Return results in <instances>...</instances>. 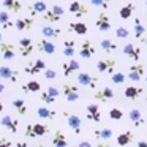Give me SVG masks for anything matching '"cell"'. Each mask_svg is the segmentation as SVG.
I'll list each match as a JSON object with an SVG mask.
<instances>
[{
	"label": "cell",
	"mask_w": 147,
	"mask_h": 147,
	"mask_svg": "<svg viewBox=\"0 0 147 147\" xmlns=\"http://www.w3.org/2000/svg\"><path fill=\"white\" fill-rule=\"evenodd\" d=\"M63 13H65V10L60 5H54L52 8H48V10L43 13V19L49 24H54V22H57V21H60V18L63 16Z\"/></svg>",
	"instance_id": "6da1fadb"
},
{
	"label": "cell",
	"mask_w": 147,
	"mask_h": 147,
	"mask_svg": "<svg viewBox=\"0 0 147 147\" xmlns=\"http://www.w3.org/2000/svg\"><path fill=\"white\" fill-rule=\"evenodd\" d=\"M117 68V60L115 59H100L96 62V70L100 73H108V74H112Z\"/></svg>",
	"instance_id": "7a4b0ae2"
},
{
	"label": "cell",
	"mask_w": 147,
	"mask_h": 147,
	"mask_svg": "<svg viewBox=\"0 0 147 147\" xmlns=\"http://www.w3.org/2000/svg\"><path fill=\"white\" fill-rule=\"evenodd\" d=\"M78 82L84 87H90V89H95L98 86V78L93 76V74L87 73V71H81L78 74Z\"/></svg>",
	"instance_id": "3957f363"
},
{
	"label": "cell",
	"mask_w": 147,
	"mask_h": 147,
	"mask_svg": "<svg viewBox=\"0 0 147 147\" xmlns=\"http://www.w3.org/2000/svg\"><path fill=\"white\" fill-rule=\"evenodd\" d=\"M63 117L67 119V123L71 130L74 131V134H81L82 131V122H81V117L76 114H68V112H63Z\"/></svg>",
	"instance_id": "277c9868"
},
{
	"label": "cell",
	"mask_w": 147,
	"mask_h": 147,
	"mask_svg": "<svg viewBox=\"0 0 147 147\" xmlns=\"http://www.w3.org/2000/svg\"><path fill=\"white\" fill-rule=\"evenodd\" d=\"M62 90H63V95L67 98V101L74 103L79 100V87L74 86V84H63Z\"/></svg>",
	"instance_id": "5b68a950"
},
{
	"label": "cell",
	"mask_w": 147,
	"mask_h": 147,
	"mask_svg": "<svg viewBox=\"0 0 147 147\" xmlns=\"http://www.w3.org/2000/svg\"><path fill=\"white\" fill-rule=\"evenodd\" d=\"M144 71H146V68H144L142 63L131 65L130 70H128V79L133 81V82H139V81L142 79V76H144Z\"/></svg>",
	"instance_id": "8992f818"
},
{
	"label": "cell",
	"mask_w": 147,
	"mask_h": 147,
	"mask_svg": "<svg viewBox=\"0 0 147 147\" xmlns=\"http://www.w3.org/2000/svg\"><path fill=\"white\" fill-rule=\"evenodd\" d=\"M45 70H46V62L41 60V59H36V60L30 62V63H27L26 68H24V71H26L27 74H38Z\"/></svg>",
	"instance_id": "52a82bcc"
},
{
	"label": "cell",
	"mask_w": 147,
	"mask_h": 147,
	"mask_svg": "<svg viewBox=\"0 0 147 147\" xmlns=\"http://www.w3.org/2000/svg\"><path fill=\"white\" fill-rule=\"evenodd\" d=\"M79 68H81V63L76 60V59H73V57H68V60L62 63L63 76H71L74 71H79Z\"/></svg>",
	"instance_id": "ba28073f"
},
{
	"label": "cell",
	"mask_w": 147,
	"mask_h": 147,
	"mask_svg": "<svg viewBox=\"0 0 147 147\" xmlns=\"http://www.w3.org/2000/svg\"><path fill=\"white\" fill-rule=\"evenodd\" d=\"M95 27L100 32H109V30H111V19H109V16L105 11H101V13L98 14V18H96V21H95Z\"/></svg>",
	"instance_id": "9c48e42d"
},
{
	"label": "cell",
	"mask_w": 147,
	"mask_h": 147,
	"mask_svg": "<svg viewBox=\"0 0 147 147\" xmlns=\"http://www.w3.org/2000/svg\"><path fill=\"white\" fill-rule=\"evenodd\" d=\"M122 51H123V54L127 55L128 59H131V60H134V62H138L141 59V48H139V46H136V45L127 43Z\"/></svg>",
	"instance_id": "30bf717a"
},
{
	"label": "cell",
	"mask_w": 147,
	"mask_h": 147,
	"mask_svg": "<svg viewBox=\"0 0 147 147\" xmlns=\"http://www.w3.org/2000/svg\"><path fill=\"white\" fill-rule=\"evenodd\" d=\"M0 125L5 127L10 133H18V128H19V122L16 119H13L11 115H3V117L0 119Z\"/></svg>",
	"instance_id": "8fae6325"
},
{
	"label": "cell",
	"mask_w": 147,
	"mask_h": 147,
	"mask_svg": "<svg viewBox=\"0 0 147 147\" xmlns=\"http://www.w3.org/2000/svg\"><path fill=\"white\" fill-rule=\"evenodd\" d=\"M18 48H19V54L22 57H29L33 51V45H32V40L30 38H21L19 43H18Z\"/></svg>",
	"instance_id": "7c38bea8"
},
{
	"label": "cell",
	"mask_w": 147,
	"mask_h": 147,
	"mask_svg": "<svg viewBox=\"0 0 147 147\" xmlns=\"http://www.w3.org/2000/svg\"><path fill=\"white\" fill-rule=\"evenodd\" d=\"M0 78L5 81H10V82H18V78H19V73L14 71L13 68L10 67H0Z\"/></svg>",
	"instance_id": "4fadbf2b"
},
{
	"label": "cell",
	"mask_w": 147,
	"mask_h": 147,
	"mask_svg": "<svg viewBox=\"0 0 147 147\" xmlns=\"http://www.w3.org/2000/svg\"><path fill=\"white\" fill-rule=\"evenodd\" d=\"M86 117L89 120L95 122V123H100L101 122V112H100V108L96 105H89L86 108Z\"/></svg>",
	"instance_id": "5bb4252c"
},
{
	"label": "cell",
	"mask_w": 147,
	"mask_h": 147,
	"mask_svg": "<svg viewBox=\"0 0 147 147\" xmlns=\"http://www.w3.org/2000/svg\"><path fill=\"white\" fill-rule=\"evenodd\" d=\"M14 54H16V51H14V46L11 43H0V55H2V59L13 60Z\"/></svg>",
	"instance_id": "9a60e30c"
},
{
	"label": "cell",
	"mask_w": 147,
	"mask_h": 147,
	"mask_svg": "<svg viewBox=\"0 0 147 147\" xmlns=\"http://www.w3.org/2000/svg\"><path fill=\"white\" fill-rule=\"evenodd\" d=\"M114 90L111 89V87H103V89H100L98 92H95V95H93V98L98 100V101H103L106 103L108 100H112L114 98Z\"/></svg>",
	"instance_id": "2e32d148"
},
{
	"label": "cell",
	"mask_w": 147,
	"mask_h": 147,
	"mask_svg": "<svg viewBox=\"0 0 147 147\" xmlns=\"http://www.w3.org/2000/svg\"><path fill=\"white\" fill-rule=\"evenodd\" d=\"M92 55H95V48H93V45H92V41H90V40H86V41L81 45L79 57L81 59H90Z\"/></svg>",
	"instance_id": "e0dca14e"
},
{
	"label": "cell",
	"mask_w": 147,
	"mask_h": 147,
	"mask_svg": "<svg viewBox=\"0 0 147 147\" xmlns=\"http://www.w3.org/2000/svg\"><path fill=\"white\" fill-rule=\"evenodd\" d=\"M128 117H130V122H133V125L136 128L142 127L144 123H146V119L142 117V112H141V109H131L130 112H128Z\"/></svg>",
	"instance_id": "ac0fdd59"
},
{
	"label": "cell",
	"mask_w": 147,
	"mask_h": 147,
	"mask_svg": "<svg viewBox=\"0 0 147 147\" xmlns=\"http://www.w3.org/2000/svg\"><path fill=\"white\" fill-rule=\"evenodd\" d=\"M68 11H70L71 14H74L76 18L86 16V14L89 13L87 7H86V5H82L81 2H71V3H70V8H68Z\"/></svg>",
	"instance_id": "d6986e66"
},
{
	"label": "cell",
	"mask_w": 147,
	"mask_h": 147,
	"mask_svg": "<svg viewBox=\"0 0 147 147\" xmlns=\"http://www.w3.org/2000/svg\"><path fill=\"white\" fill-rule=\"evenodd\" d=\"M38 51L40 52H45V54L51 55L55 52V45L52 41H49V38H43L41 41L38 43Z\"/></svg>",
	"instance_id": "ffe728a7"
},
{
	"label": "cell",
	"mask_w": 147,
	"mask_h": 147,
	"mask_svg": "<svg viewBox=\"0 0 147 147\" xmlns=\"http://www.w3.org/2000/svg\"><path fill=\"white\" fill-rule=\"evenodd\" d=\"M41 33L45 38H49V40H57L59 35L62 33L60 29H57V27H52V26H45L41 27Z\"/></svg>",
	"instance_id": "44dd1931"
},
{
	"label": "cell",
	"mask_w": 147,
	"mask_h": 147,
	"mask_svg": "<svg viewBox=\"0 0 147 147\" xmlns=\"http://www.w3.org/2000/svg\"><path fill=\"white\" fill-rule=\"evenodd\" d=\"M123 93L128 100H138V96H141L144 93V89L139 86H128Z\"/></svg>",
	"instance_id": "7402d4cb"
},
{
	"label": "cell",
	"mask_w": 147,
	"mask_h": 147,
	"mask_svg": "<svg viewBox=\"0 0 147 147\" xmlns=\"http://www.w3.org/2000/svg\"><path fill=\"white\" fill-rule=\"evenodd\" d=\"M36 115H38L40 119H45V120H54L57 114H55L54 109H49V108H46V106H41V108L36 109Z\"/></svg>",
	"instance_id": "603a6c76"
},
{
	"label": "cell",
	"mask_w": 147,
	"mask_h": 147,
	"mask_svg": "<svg viewBox=\"0 0 147 147\" xmlns=\"http://www.w3.org/2000/svg\"><path fill=\"white\" fill-rule=\"evenodd\" d=\"M46 10H48V5L45 2H35L29 7V14L30 16H36V14H43Z\"/></svg>",
	"instance_id": "cb8c5ba5"
},
{
	"label": "cell",
	"mask_w": 147,
	"mask_h": 147,
	"mask_svg": "<svg viewBox=\"0 0 147 147\" xmlns=\"http://www.w3.org/2000/svg\"><path fill=\"white\" fill-rule=\"evenodd\" d=\"M33 16L30 18H22V19H18L16 22H14V27H16L18 30H21V32H24V30H29L30 27L33 26Z\"/></svg>",
	"instance_id": "d4e9b609"
},
{
	"label": "cell",
	"mask_w": 147,
	"mask_h": 147,
	"mask_svg": "<svg viewBox=\"0 0 147 147\" xmlns=\"http://www.w3.org/2000/svg\"><path fill=\"white\" fill-rule=\"evenodd\" d=\"M2 5H3L5 10L13 11V13H19L21 8H22V3L19 0H2Z\"/></svg>",
	"instance_id": "484cf974"
},
{
	"label": "cell",
	"mask_w": 147,
	"mask_h": 147,
	"mask_svg": "<svg viewBox=\"0 0 147 147\" xmlns=\"http://www.w3.org/2000/svg\"><path fill=\"white\" fill-rule=\"evenodd\" d=\"M70 30L73 33H76V35H81V36H84V35H87V26L84 22H81V21H78V22H70Z\"/></svg>",
	"instance_id": "4316f807"
},
{
	"label": "cell",
	"mask_w": 147,
	"mask_h": 147,
	"mask_svg": "<svg viewBox=\"0 0 147 147\" xmlns=\"http://www.w3.org/2000/svg\"><path fill=\"white\" fill-rule=\"evenodd\" d=\"M52 146H55V147H65V146H68V139L65 138V134L62 133L60 130L55 131L54 138H52Z\"/></svg>",
	"instance_id": "83f0119b"
},
{
	"label": "cell",
	"mask_w": 147,
	"mask_h": 147,
	"mask_svg": "<svg viewBox=\"0 0 147 147\" xmlns=\"http://www.w3.org/2000/svg\"><path fill=\"white\" fill-rule=\"evenodd\" d=\"M133 32H134V36H136L138 40H142V38H144V33H146V27H144V24H142V22H141L139 18H136V19H134Z\"/></svg>",
	"instance_id": "f1b7e54d"
},
{
	"label": "cell",
	"mask_w": 147,
	"mask_h": 147,
	"mask_svg": "<svg viewBox=\"0 0 147 147\" xmlns=\"http://www.w3.org/2000/svg\"><path fill=\"white\" fill-rule=\"evenodd\" d=\"M74 46H76V43L73 40H65V43H63V55L65 57H74V52H76Z\"/></svg>",
	"instance_id": "f546056e"
},
{
	"label": "cell",
	"mask_w": 147,
	"mask_h": 147,
	"mask_svg": "<svg viewBox=\"0 0 147 147\" xmlns=\"http://www.w3.org/2000/svg\"><path fill=\"white\" fill-rule=\"evenodd\" d=\"M134 10H136V7H134L133 3H127L123 8H120V11H119V16H120L122 19H130L131 14L134 13Z\"/></svg>",
	"instance_id": "4dcf8cb0"
},
{
	"label": "cell",
	"mask_w": 147,
	"mask_h": 147,
	"mask_svg": "<svg viewBox=\"0 0 147 147\" xmlns=\"http://www.w3.org/2000/svg\"><path fill=\"white\" fill-rule=\"evenodd\" d=\"M134 134L131 133V131H123L122 134H119L117 136V144L119 146H128V144L133 141Z\"/></svg>",
	"instance_id": "1f68e13d"
},
{
	"label": "cell",
	"mask_w": 147,
	"mask_h": 147,
	"mask_svg": "<svg viewBox=\"0 0 147 147\" xmlns=\"http://www.w3.org/2000/svg\"><path fill=\"white\" fill-rule=\"evenodd\" d=\"M13 106H14V109L18 111L19 115H26L27 114V105H26V101H24L22 98L13 100Z\"/></svg>",
	"instance_id": "d6a6232c"
},
{
	"label": "cell",
	"mask_w": 147,
	"mask_h": 147,
	"mask_svg": "<svg viewBox=\"0 0 147 147\" xmlns=\"http://www.w3.org/2000/svg\"><path fill=\"white\" fill-rule=\"evenodd\" d=\"M100 46H101V49H103L105 52H108V54L117 51V45H115L114 41H111V40H108V38H106V40H101Z\"/></svg>",
	"instance_id": "836d02e7"
},
{
	"label": "cell",
	"mask_w": 147,
	"mask_h": 147,
	"mask_svg": "<svg viewBox=\"0 0 147 147\" xmlns=\"http://www.w3.org/2000/svg\"><path fill=\"white\" fill-rule=\"evenodd\" d=\"M93 136L96 139H111L112 138V130L111 128H103V130H95Z\"/></svg>",
	"instance_id": "e575fe53"
},
{
	"label": "cell",
	"mask_w": 147,
	"mask_h": 147,
	"mask_svg": "<svg viewBox=\"0 0 147 147\" xmlns=\"http://www.w3.org/2000/svg\"><path fill=\"white\" fill-rule=\"evenodd\" d=\"M33 131H35L36 138L38 136H46L49 133V125L46 123H33Z\"/></svg>",
	"instance_id": "d590c367"
},
{
	"label": "cell",
	"mask_w": 147,
	"mask_h": 147,
	"mask_svg": "<svg viewBox=\"0 0 147 147\" xmlns=\"http://www.w3.org/2000/svg\"><path fill=\"white\" fill-rule=\"evenodd\" d=\"M0 24H2L3 29H11V27H14V22L10 21V14H8L7 11H0Z\"/></svg>",
	"instance_id": "8d00e7d4"
},
{
	"label": "cell",
	"mask_w": 147,
	"mask_h": 147,
	"mask_svg": "<svg viewBox=\"0 0 147 147\" xmlns=\"http://www.w3.org/2000/svg\"><path fill=\"white\" fill-rule=\"evenodd\" d=\"M40 89H41V86H40L38 81H29L22 86L24 92H40Z\"/></svg>",
	"instance_id": "74e56055"
},
{
	"label": "cell",
	"mask_w": 147,
	"mask_h": 147,
	"mask_svg": "<svg viewBox=\"0 0 147 147\" xmlns=\"http://www.w3.org/2000/svg\"><path fill=\"white\" fill-rule=\"evenodd\" d=\"M111 81L114 84H123L125 82V74L122 73V71H114V73L111 74Z\"/></svg>",
	"instance_id": "f35d334b"
},
{
	"label": "cell",
	"mask_w": 147,
	"mask_h": 147,
	"mask_svg": "<svg viewBox=\"0 0 147 147\" xmlns=\"http://www.w3.org/2000/svg\"><path fill=\"white\" fill-rule=\"evenodd\" d=\"M109 117H111L112 120H122L123 112H122V109H119V108H111L109 109Z\"/></svg>",
	"instance_id": "ab89813d"
},
{
	"label": "cell",
	"mask_w": 147,
	"mask_h": 147,
	"mask_svg": "<svg viewBox=\"0 0 147 147\" xmlns=\"http://www.w3.org/2000/svg\"><path fill=\"white\" fill-rule=\"evenodd\" d=\"M93 7H98V8H103V10H108L109 5H111V0H89Z\"/></svg>",
	"instance_id": "60d3db41"
},
{
	"label": "cell",
	"mask_w": 147,
	"mask_h": 147,
	"mask_svg": "<svg viewBox=\"0 0 147 147\" xmlns=\"http://www.w3.org/2000/svg\"><path fill=\"white\" fill-rule=\"evenodd\" d=\"M40 100H41L43 103H46V105H52V103H55V96H52L51 93L48 92V90H46V92H43L41 95H40Z\"/></svg>",
	"instance_id": "b9f144b4"
},
{
	"label": "cell",
	"mask_w": 147,
	"mask_h": 147,
	"mask_svg": "<svg viewBox=\"0 0 147 147\" xmlns=\"http://www.w3.org/2000/svg\"><path fill=\"white\" fill-rule=\"evenodd\" d=\"M128 35H130V30L127 27H117V30H115V36L117 38L125 40V38H128Z\"/></svg>",
	"instance_id": "7bdbcfd3"
},
{
	"label": "cell",
	"mask_w": 147,
	"mask_h": 147,
	"mask_svg": "<svg viewBox=\"0 0 147 147\" xmlns=\"http://www.w3.org/2000/svg\"><path fill=\"white\" fill-rule=\"evenodd\" d=\"M45 78L46 79H55V78H57V71L55 70H51V68H46L45 70Z\"/></svg>",
	"instance_id": "ee69618b"
},
{
	"label": "cell",
	"mask_w": 147,
	"mask_h": 147,
	"mask_svg": "<svg viewBox=\"0 0 147 147\" xmlns=\"http://www.w3.org/2000/svg\"><path fill=\"white\" fill-rule=\"evenodd\" d=\"M24 136L26 138H36V134H35V131H33V125H27L26 127V133H24Z\"/></svg>",
	"instance_id": "f6af8a7d"
},
{
	"label": "cell",
	"mask_w": 147,
	"mask_h": 147,
	"mask_svg": "<svg viewBox=\"0 0 147 147\" xmlns=\"http://www.w3.org/2000/svg\"><path fill=\"white\" fill-rule=\"evenodd\" d=\"M48 92L51 93L52 96H55V98H57V96L60 95V92H59V89H57V87H54V86H49V87H48Z\"/></svg>",
	"instance_id": "bcb514c9"
},
{
	"label": "cell",
	"mask_w": 147,
	"mask_h": 147,
	"mask_svg": "<svg viewBox=\"0 0 147 147\" xmlns=\"http://www.w3.org/2000/svg\"><path fill=\"white\" fill-rule=\"evenodd\" d=\"M11 141L10 139H5V138H0V146H11Z\"/></svg>",
	"instance_id": "7dc6e473"
},
{
	"label": "cell",
	"mask_w": 147,
	"mask_h": 147,
	"mask_svg": "<svg viewBox=\"0 0 147 147\" xmlns=\"http://www.w3.org/2000/svg\"><path fill=\"white\" fill-rule=\"evenodd\" d=\"M78 146H79V147H82V146H92V142H89V141H81Z\"/></svg>",
	"instance_id": "c3c4849f"
},
{
	"label": "cell",
	"mask_w": 147,
	"mask_h": 147,
	"mask_svg": "<svg viewBox=\"0 0 147 147\" xmlns=\"http://www.w3.org/2000/svg\"><path fill=\"white\" fill-rule=\"evenodd\" d=\"M5 92V84L2 82V78H0V93H3Z\"/></svg>",
	"instance_id": "681fc988"
},
{
	"label": "cell",
	"mask_w": 147,
	"mask_h": 147,
	"mask_svg": "<svg viewBox=\"0 0 147 147\" xmlns=\"http://www.w3.org/2000/svg\"><path fill=\"white\" fill-rule=\"evenodd\" d=\"M138 146L139 147H147V141H138Z\"/></svg>",
	"instance_id": "f907efd6"
},
{
	"label": "cell",
	"mask_w": 147,
	"mask_h": 147,
	"mask_svg": "<svg viewBox=\"0 0 147 147\" xmlns=\"http://www.w3.org/2000/svg\"><path fill=\"white\" fill-rule=\"evenodd\" d=\"M141 41H142V43H144V45H146V46H147V36H144V38H142V40H141Z\"/></svg>",
	"instance_id": "816d5d0a"
},
{
	"label": "cell",
	"mask_w": 147,
	"mask_h": 147,
	"mask_svg": "<svg viewBox=\"0 0 147 147\" xmlns=\"http://www.w3.org/2000/svg\"><path fill=\"white\" fill-rule=\"evenodd\" d=\"M3 111V105H2V101H0V112Z\"/></svg>",
	"instance_id": "f5cc1de1"
},
{
	"label": "cell",
	"mask_w": 147,
	"mask_h": 147,
	"mask_svg": "<svg viewBox=\"0 0 147 147\" xmlns=\"http://www.w3.org/2000/svg\"><path fill=\"white\" fill-rule=\"evenodd\" d=\"M144 103H146V106H147V96H146V98H144Z\"/></svg>",
	"instance_id": "db71d44e"
},
{
	"label": "cell",
	"mask_w": 147,
	"mask_h": 147,
	"mask_svg": "<svg viewBox=\"0 0 147 147\" xmlns=\"http://www.w3.org/2000/svg\"><path fill=\"white\" fill-rule=\"evenodd\" d=\"M0 43H2V33H0Z\"/></svg>",
	"instance_id": "11a10c76"
},
{
	"label": "cell",
	"mask_w": 147,
	"mask_h": 147,
	"mask_svg": "<svg viewBox=\"0 0 147 147\" xmlns=\"http://www.w3.org/2000/svg\"><path fill=\"white\" fill-rule=\"evenodd\" d=\"M142 2H144V3H146V5H147V0H142Z\"/></svg>",
	"instance_id": "9f6ffc18"
},
{
	"label": "cell",
	"mask_w": 147,
	"mask_h": 147,
	"mask_svg": "<svg viewBox=\"0 0 147 147\" xmlns=\"http://www.w3.org/2000/svg\"><path fill=\"white\" fill-rule=\"evenodd\" d=\"M144 79H146V82H147V74H146V78H144Z\"/></svg>",
	"instance_id": "6f0895ef"
},
{
	"label": "cell",
	"mask_w": 147,
	"mask_h": 147,
	"mask_svg": "<svg viewBox=\"0 0 147 147\" xmlns=\"http://www.w3.org/2000/svg\"><path fill=\"white\" fill-rule=\"evenodd\" d=\"M146 19H147V14H146Z\"/></svg>",
	"instance_id": "680465c9"
}]
</instances>
